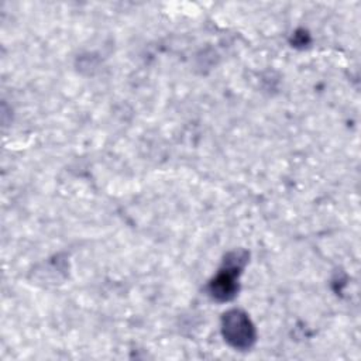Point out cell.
I'll return each instance as SVG.
<instances>
[{
  "mask_svg": "<svg viewBox=\"0 0 361 361\" xmlns=\"http://www.w3.org/2000/svg\"><path fill=\"white\" fill-rule=\"evenodd\" d=\"M245 252H231L224 259V268L217 274V276L210 282V293L217 300H230L237 293V275L245 262Z\"/></svg>",
  "mask_w": 361,
  "mask_h": 361,
  "instance_id": "7a4b0ae2",
  "label": "cell"
},
{
  "mask_svg": "<svg viewBox=\"0 0 361 361\" xmlns=\"http://www.w3.org/2000/svg\"><path fill=\"white\" fill-rule=\"evenodd\" d=\"M226 341L238 350L250 348L255 341V330L250 317L238 309L224 313L221 320Z\"/></svg>",
  "mask_w": 361,
  "mask_h": 361,
  "instance_id": "6da1fadb",
  "label": "cell"
}]
</instances>
